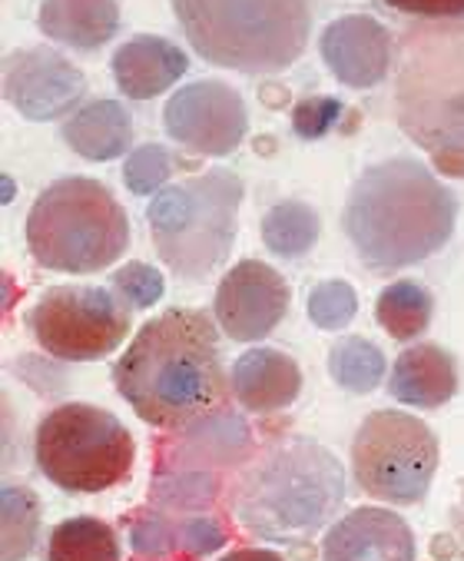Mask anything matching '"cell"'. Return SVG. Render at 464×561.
<instances>
[{
  "label": "cell",
  "instance_id": "5",
  "mask_svg": "<svg viewBox=\"0 0 464 561\" xmlns=\"http://www.w3.org/2000/svg\"><path fill=\"white\" fill-rule=\"evenodd\" d=\"M315 0H173L193 50L225 70L279 73L309 44Z\"/></svg>",
  "mask_w": 464,
  "mask_h": 561
},
{
  "label": "cell",
  "instance_id": "30",
  "mask_svg": "<svg viewBox=\"0 0 464 561\" xmlns=\"http://www.w3.org/2000/svg\"><path fill=\"white\" fill-rule=\"evenodd\" d=\"M113 289L124 296V302L130 309H150L153 302L163 299L166 283H163L160 270H153L147 263H127L124 270L113 273Z\"/></svg>",
  "mask_w": 464,
  "mask_h": 561
},
{
  "label": "cell",
  "instance_id": "23",
  "mask_svg": "<svg viewBox=\"0 0 464 561\" xmlns=\"http://www.w3.org/2000/svg\"><path fill=\"white\" fill-rule=\"evenodd\" d=\"M431 309H434V299L421 283L398 279V283L382 289L375 316H379V325L392 335V340L408 343V340L425 335V329L431 322Z\"/></svg>",
  "mask_w": 464,
  "mask_h": 561
},
{
  "label": "cell",
  "instance_id": "12",
  "mask_svg": "<svg viewBox=\"0 0 464 561\" xmlns=\"http://www.w3.org/2000/svg\"><path fill=\"white\" fill-rule=\"evenodd\" d=\"M163 127L170 140L199 157H225L243 144L250 114L243 96L229 83L196 80L166 100Z\"/></svg>",
  "mask_w": 464,
  "mask_h": 561
},
{
  "label": "cell",
  "instance_id": "6",
  "mask_svg": "<svg viewBox=\"0 0 464 561\" xmlns=\"http://www.w3.org/2000/svg\"><path fill=\"white\" fill-rule=\"evenodd\" d=\"M130 247V219L116 196L90 176L50 183L27 216V250L54 273H100Z\"/></svg>",
  "mask_w": 464,
  "mask_h": 561
},
{
  "label": "cell",
  "instance_id": "17",
  "mask_svg": "<svg viewBox=\"0 0 464 561\" xmlns=\"http://www.w3.org/2000/svg\"><path fill=\"white\" fill-rule=\"evenodd\" d=\"M229 386H232V396H236V402L243 409L269 415V412L289 409L299 399L302 369L295 366L292 356L259 346V350H250L232 363Z\"/></svg>",
  "mask_w": 464,
  "mask_h": 561
},
{
  "label": "cell",
  "instance_id": "1",
  "mask_svg": "<svg viewBox=\"0 0 464 561\" xmlns=\"http://www.w3.org/2000/svg\"><path fill=\"white\" fill-rule=\"evenodd\" d=\"M113 386L156 428H179L216 409L225 396V366L212 316L176 306L143 322L113 366Z\"/></svg>",
  "mask_w": 464,
  "mask_h": 561
},
{
  "label": "cell",
  "instance_id": "8",
  "mask_svg": "<svg viewBox=\"0 0 464 561\" xmlns=\"http://www.w3.org/2000/svg\"><path fill=\"white\" fill-rule=\"evenodd\" d=\"M34 459L40 476L57 489L96 495L130 479L137 442L113 412L90 402H67L40 419Z\"/></svg>",
  "mask_w": 464,
  "mask_h": 561
},
{
  "label": "cell",
  "instance_id": "11",
  "mask_svg": "<svg viewBox=\"0 0 464 561\" xmlns=\"http://www.w3.org/2000/svg\"><path fill=\"white\" fill-rule=\"evenodd\" d=\"M256 456V435L250 422L225 405H216L193 422L173 428L156 445L153 469H179L222 479L232 472H243V466Z\"/></svg>",
  "mask_w": 464,
  "mask_h": 561
},
{
  "label": "cell",
  "instance_id": "24",
  "mask_svg": "<svg viewBox=\"0 0 464 561\" xmlns=\"http://www.w3.org/2000/svg\"><path fill=\"white\" fill-rule=\"evenodd\" d=\"M263 243L282 260H299L318 243V213L309 203L286 199L263 216Z\"/></svg>",
  "mask_w": 464,
  "mask_h": 561
},
{
  "label": "cell",
  "instance_id": "9",
  "mask_svg": "<svg viewBox=\"0 0 464 561\" xmlns=\"http://www.w3.org/2000/svg\"><path fill=\"white\" fill-rule=\"evenodd\" d=\"M438 469L434 432L408 412L379 409L366 415L352 442V476L379 502L418 505Z\"/></svg>",
  "mask_w": 464,
  "mask_h": 561
},
{
  "label": "cell",
  "instance_id": "4",
  "mask_svg": "<svg viewBox=\"0 0 464 561\" xmlns=\"http://www.w3.org/2000/svg\"><path fill=\"white\" fill-rule=\"evenodd\" d=\"M232 512L259 538H305L325 528L345 502V472L312 438H276L229 485Z\"/></svg>",
  "mask_w": 464,
  "mask_h": 561
},
{
  "label": "cell",
  "instance_id": "7",
  "mask_svg": "<svg viewBox=\"0 0 464 561\" xmlns=\"http://www.w3.org/2000/svg\"><path fill=\"white\" fill-rule=\"evenodd\" d=\"M243 180L232 170H206L163 186L147 206L150 237L160 260L179 279H206L236 243Z\"/></svg>",
  "mask_w": 464,
  "mask_h": 561
},
{
  "label": "cell",
  "instance_id": "18",
  "mask_svg": "<svg viewBox=\"0 0 464 561\" xmlns=\"http://www.w3.org/2000/svg\"><path fill=\"white\" fill-rule=\"evenodd\" d=\"M109 70L120 93L130 100H150L170 90L189 70V57L166 37L137 34L116 47Z\"/></svg>",
  "mask_w": 464,
  "mask_h": 561
},
{
  "label": "cell",
  "instance_id": "26",
  "mask_svg": "<svg viewBox=\"0 0 464 561\" xmlns=\"http://www.w3.org/2000/svg\"><path fill=\"white\" fill-rule=\"evenodd\" d=\"M4 561H24L40 535V499L24 485H4Z\"/></svg>",
  "mask_w": 464,
  "mask_h": 561
},
{
  "label": "cell",
  "instance_id": "3",
  "mask_svg": "<svg viewBox=\"0 0 464 561\" xmlns=\"http://www.w3.org/2000/svg\"><path fill=\"white\" fill-rule=\"evenodd\" d=\"M395 121L438 173L464 180V18L418 21L402 31Z\"/></svg>",
  "mask_w": 464,
  "mask_h": 561
},
{
  "label": "cell",
  "instance_id": "21",
  "mask_svg": "<svg viewBox=\"0 0 464 561\" xmlns=\"http://www.w3.org/2000/svg\"><path fill=\"white\" fill-rule=\"evenodd\" d=\"M63 140L93 163H106L124 157L134 144V117L124 103L116 100H93L80 106L63 124Z\"/></svg>",
  "mask_w": 464,
  "mask_h": 561
},
{
  "label": "cell",
  "instance_id": "20",
  "mask_svg": "<svg viewBox=\"0 0 464 561\" xmlns=\"http://www.w3.org/2000/svg\"><path fill=\"white\" fill-rule=\"evenodd\" d=\"M37 27L73 50H100L120 31V8L116 0H44Z\"/></svg>",
  "mask_w": 464,
  "mask_h": 561
},
{
  "label": "cell",
  "instance_id": "29",
  "mask_svg": "<svg viewBox=\"0 0 464 561\" xmlns=\"http://www.w3.org/2000/svg\"><path fill=\"white\" fill-rule=\"evenodd\" d=\"M173 173V157L166 153V147L160 144H147L140 150H134L127 157V167H124V183L130 193L137 196H150L156 190H163V183L170 180Z\"/></svg>",
  "mask_w": 464,
  "mask_h": 561
},
{
  "label": "cell",
  "instance_id": "32",
  "mask_svg": "<svg viewBox=\"0 0 464 561\" xmlns=\"http://www.w3.org/2000/svg\"><path fill=\"white\" fill-rule=\"evenodd\" d=\"M222 545H225V528L216 518H206V515L179 518V554L206 558Z\"/></svg>",
  "mask_w": 464,
  "mask_h": 561
},
{
  "label": "cell",
  "instance_id": "16",
  "mask_svg": "<svg viewBox=\"0 0 464 561\" xmlns=\"http://www.w3.org/2000/svg\"><path fill=\"white\" fill-rule=\"evenodd\" d=\"M322 561H415V535L388 508H356L325 531Z\"/></svg>",
  "mask_w": 464,
  "mask_h": 561
},
{
  "label": "cell",
  "instance_id": "31",
  "mask_svg": "<svg viewBox=\"0 0 464 561\" xmlns=\"http://www.w3.org/2000/svg\"><path fill=\"white\" fill-rule=\"evenodd\" d=\"M338 117H341V103L335 96H305L292 110V127L302 140H318L335 127Z\"/></svg>",
  "mask_w": 464,
  "mask_h": 561
},
{
  "label": "cell",
  "instance_id": "10",
  "mask_svg": "<svg viewBox=\"0 0 464 561\" xmlns=\"http://www.w3.org/2000/svg\"><path fill=\"white\" fill-rule=\"evenodd\" d=\"M27 325L44 353L63 363L109 356L130 335V306L103 286H50L31 309Z\"/></svg>",
  "mask_w": 464,
  "mask_h": 561
},
{
  "label": "cell",
  "instance_id": "35",
  "mask_svg": "<svg viewBox=\"0 0 464 561\" xmlns=\"http://www.w3.org/2000/svg\"><path fill=\"white\" fill-rule=\"evenodd\" d=\"M451 535H454V545H457V551L464 558V489H461V499H457V505L451 512Z\"/></svg>",
  "mask_w": 464,
  "mask_h": 561
},
{
  "label": "cell",
  "instance_id": "15",
  "mask_svg": "<svg viewBox=\"0 0 464 561\" xmlns=\"http://www.w3.org/2000/svg\"><path fill=\"white\" fill-rule=\"evenodd\" d=\"M318 50L335 80L356 90L382 83L392 70V34L375 18L348 14L332 21L322 31Z\"/></svg>",
  "mask_w": 464,
  "mask_h": 561
},
{
  "label": "cell",
  "instance_id": "19",
  "mask_svg": "<svg viewBox=\"0 0 464 561\" xmlns=\"http://www.w3.org/2000/svg\"><path fill=\"white\" fill-rule=\"evenodd\" d=\"M388 392L405 405L438 409L457 392V366L451 353H444L434 343L408 346L392 366Z\"/></svg>",
  "mask_w": 464,
  "mask_h": 561
},
{
  "label": "cell",
  "instance_id": "2",
  "mask_svg": "<svg viewBox=\"0 0 464 561\" xmlns=\"http://www.w3.org/2000/svg\"><path fill=\"white\" fill-rule=\"evenodd\" d=\"M457 219V196L418 160L392 157L369 167L348 190L341 227L359 260L395 273L438 253Z\"/></svg>",
  "mask_w": 464,
  "mask_h": 561
},
{
  "label": "cell",
  "instance_id": "27",
  "mask_svg": "<svg viewBox=\"0 0 464 561\" xmlns=\"http://www.w3.org/2000/svg\"><path fill=\"white\" fill-rule=\"evenodd\" d=\"M134 554L143 561H166L179 554V518L160 508H143L134 515L130 528Z\"/></svg>",
  "mask_w": 464,
  "mask_h": 561
},
{
  "label": "cell",
  "instance_id": "34",
  "mask_svg": "<svg viewBox=\"0 0 464 561\" xmlns=\"http://www.w3.org/2000/svg\"><path fill=\"white\" fill-rule=\"evenodd\" d=\"M219 561H286V558L272 548H232Z\"/></svg>",
  "mask_w": 464,
  "mask_h": 561
},
{
  "label": "cell",
  "instance_id": "13",
  "mask_svg": "<svg viewBox=\"0 0 464 561\" xmlns=\"http://www.w3.org/2000/svg\"><path fill=\"white\" fill-rule=\"evenodd\" d=\"M289 283L263 260H243L232 266L216 289V319L236 343H256L286 319Z\"/></svg>",
  "mask_w": 464,
  "mask_h": 561
},
{
  "label": "cell",
  "instance_id": "33",
  "mask_svg": "<svg viewBox=\"0 0 464 561\" xmlns=\"http://www.w3.org/2000/svg\"><path fill=\"white\" fill-rule=\"evenodd\" d=\"M385 8L408 14V18H428V21H454L464 18V0H382Z\"/></svg>",
  "mask_w": 464,
  "mask_h": 561
},
{
  "label": "cell",
  "instance_id": "22",
  "mask_svg": "<svg viewBox=\"0 0 464 561\" xmlns=\"http://www.w3.org/2000/svg\"><path fill=\"white\" fill-rule=\"evenodd\" d=\"M47 561H120V538L93 515L67 518L47 538Z\"/></svg>",
  "mask_w": 464,
  "mask_h": 561
},
{
  "label": "cell",
  "instance_id": "28",
  "mask_svg": "<svg viewBox=\"0 0 464 561\" xmlns=\"http://www.w3.org/2000/svg\"><path fill=\"white\" fill-rule=\"evenodd\" d=\"M359 312V296L345 279H325L309 293V319L318 329H345Z\"/></svg>",
  "mask_w": 464,
  "mask_h": 561
},
{
  "label": "cell",
  "instance_id": "25",
  "mask_svg": "<svg viewBox=\"0 0 464 561\" xmlns=\"http://www.w3.org/2000/svg\"><path fill=\"white\" fill-rule=\"evenodd\" d=\"M328 373L341 389L369 396L385 379V353L362 335H345L328 353Z\"/></svg>",
  "mask_w": 464,
  "mask_h": 561
},
{
  "label": "cell",
  "instance_id": "14",
  "mask_svg": "<svg viewBox=\"0 0 464 561\" xmlns=\"http://www.w3.org/2000/svg\"><path fill=\"white\" fill-rule=\"evenodd\" d=\"M86 77L67 57L47 47L4 57V96L27 121H57L83 100Z\"/></svg>",
  "mask_w": 464,
  "mask_h": 561
}]
</instances>
